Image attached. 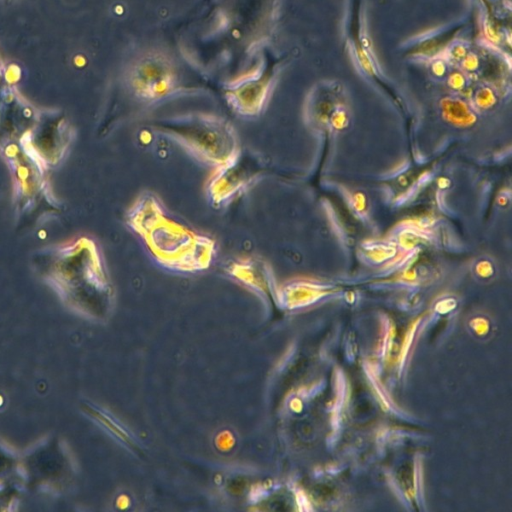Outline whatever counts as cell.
Listing matches in <instances>:
<instances>
[{
    "label": "cell",
    "mask_w": 512,
    "mask_h": 512,
    "mask_svg": "<svg viewBox=\"0 0 512 512\" xmlns=\"http://www.w3.org/2000/svg\"><path fill=\"white\" fill-rule=\"evenodd\" d=\"M178 76L172 60L158 51L137 57L128 70V85L135 96L147 102L158 101L175 91Z\"/></svg>",
    "instance_id": "obj_4"
},
{
    "label": "cell",
    "mask_w": 512,
    "mask_h": 512,
    "mask_svg": "<svg viewBox=\"0 0 512 512\" xmlns=\"http://www.w3.org/2000/svg\"><path fill=\"white\" fill-rule=\"evenodd\" d=\"M476 270L478 271L479 274L485 273V275H488L490 272L493 271V266L490 261L483 259L477 263Z\"/></svg>",
    "instance_id": "obj_7"
},
{
    "label": "cell",
    "mask_w": 512,
    "mask_h": 512,
    "mask_svg": "<svg viewBox=\"0 0 512 512\" xmlns=\"http://www.w3.org/2000/svg\"><path fill=\"white\" fill-rule=\"evenodd\" d=\"M150 128L186 149L196 159L217 167L240 148L237 133L226 119L205 113H189L153 120Z\"/></svg>",
    "instance_id": "obj_2"
},
{
    "label": "cell",
    "mask_w": 512,
    "mask_h": 512,
    "mask_svg": "<svg viewBox=\"0 0 512 512\" xmlns=\"http://www.w3.org/2000/svg\"><path fill=\"white\" fill-rule=\"evenodd\" d=\"M354 207L357 211H363L366 207V197L363 193L357 192L354 194Z\"/></svg>",
    "instance_id": "obj_8"
},
{
    "label": "cell",
    "mask_w": 512,
    "mask_h": 512,
    "mask_svg": "<svg viewBox=\"0 0 512 512\" xmlns=\"http://www.w3.org/2000/svg\"><path fill=\"white\" fill-rule=\"evenodd\" d=\"M266 171L264 158L248 148H239L226 162L215 167L206 185V195L214 206L229 203L257 182Z\"/></svg>",
    "instance_id": "obj_3"
},
{
    "label": "cell",
    "mask_w": 512,
    "mask_h": 512,
    "mask_svg": "<svg viewBox=\"0 0 512 512\" xmlns=\"http://www.w3.org/2000/svg\"><path fill=\"white\" fill-rule=\"evenodd\" d=\"M450 184L451 181L447 177L442 176L437 179V186L441 190L447 189L450 186Z\"/></svg>",
    "instance_id": "obj_9"
},
{
    "label": "cell",
    "mask_w": 512,
    "mask_h": 512,
    "mask_svg": "<svg viewBox=\"0 0 512 512\" xmlns=\"http://www.w3.org/2000/svg\"><path fill=\"white\" fill-rule=\"evenodd\" d=\"M128 226L163 267L184 273L203 271L211 265L215 241L173 219L159 198L141 193L126 213Z\"/></svg>",
    "instance_id": "obj_1"
},
{
    "label": "cell",
    "mask_w": 512,
    "mask_h": 512,
    "mask_svg": "<svg viewBox=\"0 0 512 512\" xmlns=\"http://www.w3.org/2000/svg\"><path fill=\"white\" fill-rule=\"evenodd\" d=\"M273 85L270 72H255L232 82L225 91L232 109L245 117H256L264 110Z\"/></svg>",
    "instance_id": "obj_5"
},
{
    "label": "cell",
    "mask_w": 512,
    "mask_h": 512,
    "mask_svg": "<svg viewBox=\"0 0 512 512\" xmlns=\"http://www.w3.org/2000/svg\"><path fill=\"white\" fill-rule=\"evenodd\" d=\"M228 273L236 280L261 292L271 287V268L259 257H247L232 262L228 267Z\"/></svg>",
    "instance_id": "obj_6"
}]
</instances>
